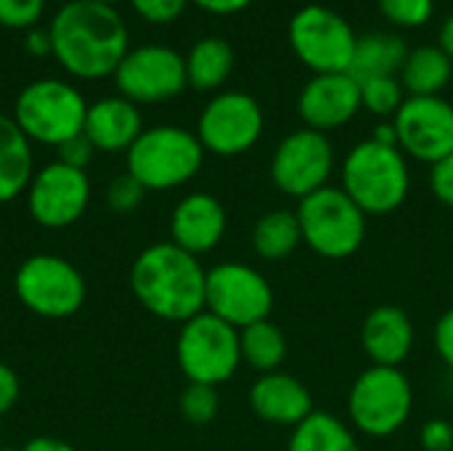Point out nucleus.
Wrapping results in <instances>:
<instances>
[{"instance_id": "10", "label": "nucleus", "mask_w": 453, "mask_h": 451, "mask_svg": "<svg viewBox=\"0 0 453 451\" xmlns=\"http://www.w3.org/2000/svg\"><path fill=\"white\" fill-rule=\"evenodd\" d=\"M16 298L42 319L74 316L85 303V279L69 260L40 253L27 258L13 276Z\"/></svg>"}, {"instance_id": "16", "label": "nucleus", "mask_w": 453, "mask_h": 451, "mask_svg": "<svg viewBox=\"0 0 453 451\" xmlns=\"http://www.w3.org/2000/svg\"><path fill=\"white\" fill-rule=\"evenodd\" d=\"M90 205V178L85 170L64 162H48L35 170L27 186V210L45 229H66L77 223Z\"/></svg>"}, {"instance_id": "21", "label": "nucleus", "mask_w": 453, "mask_h": 451, "mask_svg": "<svg viewBox=\"0 0 453 451\" xmlns=\"http://www.w3.org/2000/svg\"><path fill=\"white\" fill-rule=\"evenodd\" d=\"M82 133L96 146V152H127L135 138L143 133L141 109L122 98V96H106L93 104H88L85 128Z\"/></svg>"}, {"instance_id": "45", "label": "nucleus", "mask_w": 453, "mask_h": 451, "mask_svg": "<svg viewBox=\"0 0 453 451\" xmlns=\"http://www.w3.org/2000/svg\"><path fill=\"white\" fill-rule=\"evenodd\" d=\"M0 451H21V449H11V447H3V449Z\"/></svg>"}, {"instance_id": "35", "label": "nucleus", "mask_w": 453, "mask_h": 451, "mask_svg": "<svg viewBox=\"0 0 453 451\" xmlns=\"http://www.w3.org/2000/svg\"><path fill=\"white\" fill-rule=\"evenodd\" d=\"M56 152H58V162H64L69 167H77V170H85L90 165L93 154H96V146L88 141L85 133H80V136L64 141Z\"/></svg>"}, {"instance_id": "9", "label": "nucleus", "mask_w": 453, "mask_h": 451, "mask_svg": "<svg viewBox=\"0 0 453 451\" xmlns=\"http://www.w3.org/2000/svg\"><path fill=\"white\" fill-rule=\"evenodd\" d=\"M289 45L300 64L313 74L350 72L358 35L334 8L311 3L289 19Z\"/></svg>"}, {"instance_id": "44", "label": "nucleus", "mask_w": 453, "mask_h": 451, "mask_svg": "<svg viewBox=\"0 0 453 451\" xmlns=\"http://www.w3.org/2000/svg\"><path fill=\"white\" fill-rule=\"evenodd\" d=\"M88 3H101V5H114V3H119V0H88Z\"/></svg>"}, {"instance_id": "33", "label": "nucleus", "mask_w": 453, "mask_h": 451, "mask_svg": "<svg viewBox=\"0 0 453 451\" xmlns=\"http://www.w3.org/2000/svg\"><path fill=\"white\" fill-rule=\"evenodd\" d=\"M45 13V0H0V27L32 29Z\"/></svg>"}, {"instance_id": "12", "label": "nucleus", "mask_w": 453, "mask_h": 451, "mask_svg": "<svg viewBox=\"0 0 453 451\" xmlns=\"http://www.w3.org/2000/svg\"><path fill=\"white\" fill-rule=\"evenodd\" d=\"M263 128L265 114L255 96L244 90H223L204 104L194 133L204 152L215 157H239L260 141Z\"/></svg>"}, {"instance_id": "7", "label": "nucleus", "mask_w": 453, "mask_h": 451, "mask_svg": "<svg viewBox=\"0 0 453 451\" xmlns=\"http://www.w3.org/2000/svg\"><path fill=\"white\" fill-rule=\"evenodd\" d=\"M414 391L401 367H366L350 385V428L369 439L395 436L411 417Z\"/></svg>"}, {"instance_id": "31", "label": "nucleus", "mask_w": 453, "mask_h": 451, "mask_svg": "<svg viewBox=\"0 0 453 451\" xmlns=\"http://www.w3.org/2000/svg\"><path fill=\"white\" fill-rule=\"evenodd\" d=\"M377 5L380 13L401 29L425 27L435 13V0H377Z\"/></svg>"}, {"instance_id": "37", "label": "nucleus", "mask_w": 453, "mask_h": 451, "mask_svg": "<svg viewBox=\"0 0 453 451\" xmlns=\"http://www.w3.org/2000/svg\"><path fill=\"white\" fill-rule=\"evenodd\" d=\"M425 451H453V425L449 420H427L419 433Z\"/></svg>"}, {"instance_id": "26", "label": "nucleus", "mask_w": 453, "mask_h": 451, "mask_svg": "<svg viewBox=\"0 0 453 451\" xmlns=\"http://www.w3.org/2000/svg\"><path fill=\"white\" fill-rule=\"evenodd\" d=\"M453 77V61L441 45H419L409 51L398 74L406 96H441Z\"/></svg>"}, {"instance_id": "46", "label": "nucleus", "mask_w": 453, "mask_h": 451, "mask_svg": "<svg viewBox=\"0 0 453 451\" xmlns=\"http://www.w3.org/2000/svg\"><path fill=\"white\" fill-rule=\"evenodd\" d=\"M0 449H3V431H0Z\"/></svg>"}, {"instance_id": "38", "label": "nucleus", "mask_w": 453, "mask_h": 451, "mask_svg": "<svg viewBox=\"0 0 453 451\" xmlns=\"http://www.w3.org/2000/svg\"><path fill=\"white\" fill-rule=\"evenodd\" d=\"M435 351L441 356V362L453 372V308L446 314H441V319L435 322Z\"/></svg>"}, {"instance_id": "34", "label": "nucleus", "mask_w": 453, "mask_h": 451, "mask_svg": "<svg viewBox=\"0 0 453 451\" xmlns=\"http://www.w3.org/2000/svg\"><path fill=\"white\" fill-rule=\"evenodd\" d=\"M130 8L149 24H173L186 13L188 0H127Z\"/></svg>"}, {"instance_id": "6", "label": "nucleus", "mask_w": 453, "mask_h": 451, "mask_svg": "<svg viewBox=\"0 0 453 451\" xmlns=\"http://www.w3.org/2000/svg\"><path fill=\"white\" fill-rule=\"evenodd\" d=\"M85 114L88 101L72 82L45 77L21 88L11 117L29 141L58 149L64 141L82 133Z\"/></svg>"}, {"instance_id": "2", "label": "nucleus", "mask_w": 453, "mask_h": 451, "mask_svg": "<svg viewBox=\"0 0 453 451\" xmlns=\"http://www.w3.org/2000/svg\"><path fill=\"white\" fill-rule=\"evenodd\" d=\"M207 271L199 258L173 242L146 247L130 268V290L135 300L165 322H188L204 311Z\"/></svg>"}, {"instance_id": "40", "label": "nucleus", "mask_w": 453, "mask_h": 451, "mask_svg": "<svg viewBox=\"0 0 453 451\" xmlns=\"http://www.w3.org/2000/svg\"><path fill=\"white\" fill-rule=\"evenodd\" d=\"M24 48L29 56H53V43L48 27H32L24 35Z\"/></svg>"}, {"instance_id": "19", "label": "nucleus", "mask_w": 453, "mask_h": 451, "mask_svg": "<svg viewBox=\"0 0 453 451\" xmlns=\"http://www.w3.org/2000/svg\"><path fill=\"white\" fill-rule=\"evenodd\" d=\"M250 407L255 417L281 428H295L316 412L308 385L284 369L257 375L250 388Z\"/></svg>"}, {"instance_id": "8", "label": "nucleus", "mask_w": 453, "mask_h": 451, "mask_svg": "<svg viewBox=\"0 0 453 451\" xmlns=\"http://www.w3.org/2000/svg\"><path fill=\"white\" fill-rule=\"evenodd\" d=\"M175 359L188 383L218 388L242 367L239 330L210 311H202L180 324Z\"/></svg>"}, {"instance_id": "27", "label": "nucleus", "mask_w": 453, "mask_h": 451, "mask_svg": "<svg viewBox=\"0 0 453 451\" xmlns=\"http://www.w3.org/2000/svg\"><path fill=\"white\" fill-rule=\"evenodd\" d=\"M287 451H361L356 431L332 412H313L292 428Z\"/></svg>"}, {"instance_id": "24", "label": "nucleus", "mask_w": 453, "mask_h": 451, "mask_svg": "<svg viewBox=\"0 0 453 451\" xmlns=\"http://www.w3.org/2000/svg\"><path fill=\"white\" fill-rule=\"evenodd\" d=\"M252 250L257 258L268 260V263H279L295 255V250L303 245V231H300V221L295 210H268L263 213L250 234Z\"/></svg>"}, {"instance_id": "13", "label": "nucleus", "mask_w": 453, "mask_h": 451, "mask_svg": "<svg viewBox=\"0 0 453 451\" xmlns=\"http://www.w3.org/2000/svg\"><path fill=\"white\" fill-rule=\"evenodd\" d=\"M204 311L236 330H244L255 322L271 319L273 287L247 263H218L207 271Z\"/></svg>"}, {"instance_id": "5", "label": "nucleus", "mask_w": 453, "mask_h": 451, "mask_svg": "<svg viewBox=\"0 0 453 451\" xmlns=\"http://www.w3.org/2000/svg\"><path fill=\"white\" fill-rule=\"evenodd\" d=\"M297 221L303 242L326 260H345L356 255L366 239L369 215L342 191V186H324L300 199Z\"/></svg>"}, {"instance_id": "43", "label": "nucleus", "mask_w": 453, "mask_h": 451, "mask_svg": "<svg viewBox=\"0 0 453 451\" xmlns=\"http://www.w3.org/2000/svg\"><path fill=\"white\" fill-rule=\"evenodd\" d=\"M438 45L443 48V53L453 61V13L446 16V21L441 24V32H438Z\"/></svg>"}, {"instance_id": "22", "label": "nucleus", "mask_w": 453, "mask_h": 451, "mask_svg": "<svg viewBox=\"0 0 453 451\" xmlns=\"http://www.w3.org/2000/svg\"><path fill=\"white\" fill-rule=\"evenodd\" d=\"M32 175V141L21 133L13 117L0 114V205L27 191Z\"/></svg>"}, {"instance_id": "14", "label": "nucleus", "mask_w": 453, "mask_h": 451, "mask_svg": "<svg viewBox=\"0 0 453 451\" xmlns=\"http://www.w3.org/2000/svg\"><path fill=\"white\" fill-rule=\"evenodd\" d=\"M332 173H334V146L326 138V133L300 128L284 136L273 149L271 181L281 194L297 202L329 186Z\"/></svg>"}, {"instance_id": "41", "label": "nucleus", "mask_w": 453, "mask_h": 451, "mask_svg": "<svg viewBox=\"0 0 453 451\" xmlns=\"http://www.w3.org/2000/svg\"><path fill=\"white\" fill-rule=\"evenodd\" d=\"M188 3H194L202 11L215 13V16H234L252 5V0H188Z\"/></svg>"}, {"instance_id": "4", "label": "nucleus", "mask_w": 453, "mask_h": 451, "mask_svg": "<svg viewBox=\"0 0 453 451\" xmlns=\"http://www.w3.org/2000/svg\"><path fill=\"white\" fill-rule=\"evenodd\" d=\"M125 154L127 173L146 191H167L196 178L207 152L196 133L178 125H154L146 128Z\"/></svg>"}, {"instance_id": "17", "label": "nucleus", "mask_w": 453, "mask_h": 451, "mask_svg": "<svg viewBox=\"0 0 453 451\" xmlns=\"http://www.w3.org/2000/svg\"><path fill=\"white\" fill-rule=\"evenodd\" d=\"M361 112V82L350 72L337 74H313L300 96L297 114L303 128L329 133L348 125Z\"/></svg>"}, {"instance_id": "1", "label": "nucleus", "mask_w": 453, "mask_h": 451, "mask_svg": "<svg viewBox=\"0 0 453 451\" xmlns=\"http://www.w3.org/2000/svg\"><path fill=\"white\" fill-rule=\"evenodd\" d=\"M48 32L53 58L80 80L111 77L130 51L127 24L114 5L69 0L53 13Z\"/></svg>"}, {"instance_id": "3", "label": "nucleus", "mask_w": 453, "mask_h": 451, "mask_svg": "<svg viewBox=\"0 0 453 451\" xmlns=\"http://www.w3.org/2000/svg\"><path fill=\"white\" fill-rule=\"evenodd\" d=\"M342 191L372 218L395 213L411 189L409 157L395 144L366 138L342 159Z\"/></svg>"}, {"instance_id": "30", "label": "nucleus", "mask_w": 453, "mask_h": 451, "mask_svg": "<svg viewBox=\"0 0 453 451\" xmlns=\"http://www.w3.org/2000/svg\"><path fill=\"white\" fill-rule=\"evenodd\" d=\"M180 415L191 423V425H207L218 417L220 409V396L218 388L212 385H199V383H188L180 393Z\"/></svg>"}, {"instance_id": "39", "label": "nucleus", "mask_w": 453, "mask_h": 451, "mask_svg": "<svg viewBox=\"0 0 453 451\" xmlns=\"http://www.w3.org/2000/svg\"><path fill=\"white\" fill-rule=\"evenodd\" d=\"M19 393H21L19 375L8 364H0V417L13 409V404L19 401Z\"/></svg>"}, {"instance_id": "32", "label": "nucleus", "mask_w": 453, "mask_h": 451, "mask_svg": "<svg viewBox=\"0 0 453 451\" xmlns=\"http://www.w3.org/2000/svg\"><path fill=\"white\" fill-rule=\"evenodd\" d=\"M146 197V189L130 175V173H122L117 178H111L109 189H106V202L109 207L117 213V215H130L141 207Z\"/></svg>"}, {"instance_id": "20", "label": "nucleus", "mask_w": 453, "mask_h": 451, "mask_svg": "<svg viewBox=\"0 0 453 451\" xmlns=\"http://www.w3.org/2000/svg\"><path fill=\"white\" fill-rule=\"evenodd\" d=\"M414 322L398 306H377L364 316L361 348L374 367H401L414 351Z\"/></svg>"}, {"instance_id": "18", "label": "nucleus", "mask_w": 453, "mask_h": 451, "mask_svg": "<svg viewBox=\"0 0 453 451\" xmlns=\"http://www.w3.org/2000/svg\"><path fill=\"white\" fill-rule=\"evenodd\" d=\"M228 215L218 197L207 191L186 194L170 215V242L191 255L215 250L226 237Z\"/></svg>"}, {"instance_id": "28", "label": "nucleus", "mask_w": 453, "mask_h": 451, "mask_svg": "<svg viewBox=\"0 0 453 451\" xmlns=\"http://www.w3.org/2000/svg\"><path fill=\"white\" fill-rule=\"evenodd\" d=\"M239 348H242V364H247L257 375L279 372L289 351L284 330L271 319L239 330Z\"/></svg>"}, {"instance_id": "42", "label": "nucleus", "mask_w": 453, "mask_h": 451, "mask_svg": "<svg viewBox=\"0 0 453 451\" xmlns=\"http://www.w3.org/2000/svg\"><path fill=\"white\" fill-rule=\"evenodd\" d=\"M21 451H77L72 444L61 441V439H50V436H40V439H32L27 441Z\"/></svg>"}, {"instance_id": "36", "label": "nucleus", "mask_w": 453, "mask_h": 451, "mask_svg": "<svg viewBox=\"0 0 453 451\" xmlns=\"http://www.w3.org/2000/svg\"><path fill=\"white\" fill-rule=\"evenodd\" d=\"M430 189L441 205L453 207V154L430 167Z\"/></svg>"}, {"instance_id": "29", "label": "nucleus", "mask_w": 453, "mask_h": 451, "mask_svg": "<svg viewBox=\"0 0 453 451\" xmlns=\"http://www.w3.org/2000/svg\"><path fill=\"white\" fill-rule=\"evenodd\" d=\"M406 101V90L398 77H374L361 82V109L372 112L374 117L393 120Z\"/></svg>"}, {"instance_id": "23", "label": "nucleus", "mask_w": 453, "mask_h": 451, "mask_svg": "<svg viewBox=\"0 0 453 451\" xmlns=\"http://www.w3.org/2000/svg\"><path fill=\"white\" fill-rule=\"evenodd\" d=\"M409 56V45L390 32H372L358 37L350 74L364 82L374 77H398Z\"/></svg>"}, {"instance_id": "11", "label": "nucleus", "mask_w": 453, "mask_h": 451, "mask_svg": "<svg viewBox=\"0 0 453 451\" xmlns=\"http://www.w3.org/2000/svg\"><path fill=\"white\" fill-rule=\"evenodd\" d=\"M111 77L117 96L133 101L135 106L173 101L188 88L183 53L159 43L130 48Z\"/></svg>"}, {"instance_id": "25", "label": "nucleus", "mask_w": 453, "mask_h": 451, "mask_svg": "<svg viewBox=\"0 0 453 451\" xmlns=\"http://www.w3.org/2000/svg\"><path fill=\"white\" fill-rule=\"evenodd\" d=\"M183 58H186L188 85L202 93H210V90H218L220 85H226V80L234 72V61H236L231 43L223 37L196 40Z\"/></svg>"}, {"instance_id": "15", "label": "nucleus", "mask_w": 453, "mask_h": 451, "mask_svg": "<svg viewBox=\"0 0 453 451\" xmlns=\"http://www.w3.org/2000/svg\"><path fill=\"white\" fill-rule=\"evenodd\" d=\"M398 149L425 165L453 154V101L443 96H406L393 117Z\"/></svg>"}]
</instances>
